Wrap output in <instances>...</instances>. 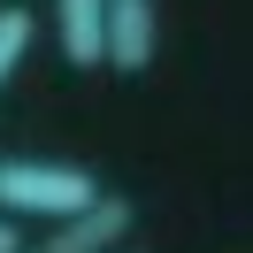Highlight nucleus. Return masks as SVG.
I'll return each mask as SVG.
<instances>
[{
	"mask_svg": "<svg viewBox=\"0 0 253 253\" xmlns=\"http://www.w3.org/2000/svg\"><path fill=\"white\" fill-rule=\"evenodd\" d=\"M100 176L84 161H31V154H8L0 161V215H46V222H69L100 200Z\"/></svg>",
	"mask_w": 253,
	"mask_h": 253,
	"instance_id": "f257e3e1",
	"label": "nucleus"
},
{
	"mask_svg": "<svg viewBox=\"0 0 253 253\" xmlns=\"http://www.w3.org/2000/svg\"><path fill=\"white\" fill-rule=\"evenodd\" d=\"M130 200L123 192H100L84 215H69V222H54L46 238H31L23 253H115V246H130Z\"/></svg>",
	"mask_w": 253,
	"mask_h": 253,
	"instance_id": "f03ea898",
	"label": "nucleus"
},
{
	"mask_svg": "<svg viewBox=\"0 0 253 253\" xmlns=\"http://www.w3.org/2000/svg\"><path fill=\"white\" fill-rule=\"evenodd\" d=\"M154 54H161V8L154 0H108V69L146 77Z\"/></svg>",
	"mask_w": 253,
	"mask_h": 253,
	"instance_id": "7ed1b4c3",
	"label": "nucleus"
},
{
	"mask_svg": "<svg viewBox=\"0 0 253 253\" xmlns=\"http://www.w3.org/2000/svg\"><path fill=\"white\" fill-rule=\"evenodd\" d=\"M54 46L69 69H108V0H54Z\"/></svg>",
	"mask_w": 253,
	"mask_h": 253,
	"instance_id": "20e7f679",
	"label": "nucleus"
},
{
	"mask_svg": "<svg viewBox=\"0 0 253 253\" xmlns=\"http://www.w3.org/2000/svg\"><path fill=\"white\" fill-rule=\"evenodd\" d=\"M31 39H39V16L23 8V0H8L0 8V84L23 69V54H31Z\"/></svg>",
	"mask_w": 253,
	"mask_h": 253,
	"instance_id": "39448f33",
	"label": "nucleus"
},
{
	"mask_svg": "<svg viewBox=\"0 0 253 253\" xmlns=\"http://www.w3.org/2000/svg\"><path fill=\"white\" fill-rule=\"evenodd\" d=\"M0 253H23V238H16V215H0Z\"/></svg>",
	"mask_w": 253,
	"mask_h": 253,
	"instance_id": "423d86ee",
	"label": "nucleus"
},
{
	"mask_svg": "<svg viewBox=\"0 0 253 253\" xmlns=\"http://www.w3.org/2000/svg\"><path fill=\"white\" fill-rule=\"evenodd\" d=\"M115 253H146V246H115Z\"/></svg>",
	"mask_w": 253,
	"mask_h": 253,
	"instance_id": "0eeeda50",
	"label": "nucleus"
}]
</instances>
